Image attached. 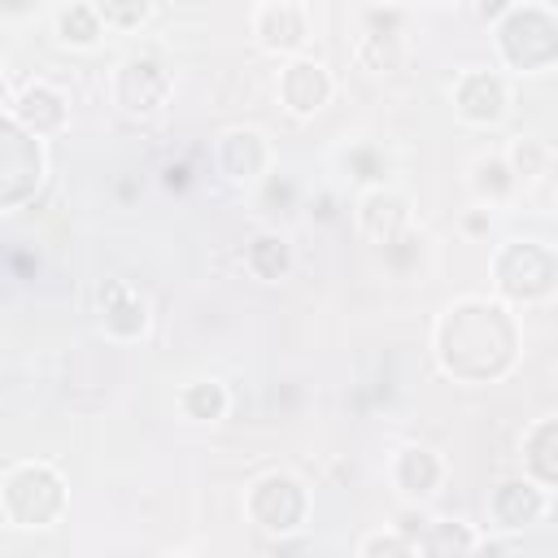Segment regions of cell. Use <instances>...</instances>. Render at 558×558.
<instances>
[{
  "mask_svg": "<svg viewBox=\"0 0 558 558\" xmlns=\"http://www.w3.org/2000/svg\"><path fill=\"white\" fill-rule=\"evenodd\" d=\"M523 475H532L536 484L554 488L558 484V418L545 414L523 432Z\"/></svg>",
  "mask_w": 558,
  "mask_h": 558,
  "instance_id": "ac0fdd59",
  "label": "cell"
},
{
  "mask_svg": "<svg viewBox=\"0 0 558 558\" xmlns=\"http://www.w3.org/2000/svg\"><path fill=\"white\" fill-rule=\"evenodd\" d=\"M52 35H57V44H65V48H74V52H92V48L100 44L105 26H100L92 0H65V4L52 13Z\"/></svg>",
  "mask_w": 558,
  "mask_h": 558,
  "instance_id": "d6986e66",
  "label": "cell"
},
{
  "mask_svg": "<svg viewBox=\"0 0 558 558\" xmlns=\"http://www.w3.org/2000/svg\"><path fill=\"white\" fill-rule=\"evenodd\" d=\"M418 554H475L488 549V536H480L462 519H423V532H414Z\"/></svg>",
  "mask_w": 558,
  "mask_h": 558,
  "instance_id": "ffe728a7",
  "label": "cell"
},
{
  "mask_svg": "<svg viewBox=\"0 0 558 558\" xmlns=\"http://www.w3.org/2000/svg\"><path fill=\"white\" fill-rule=\"evenodd\" d=\"M105 31H140L153 17V0H92Z\"/></svg>",
  "mask_w": 558,
  "mask_h": 558,
  "instance_id": "d4e9b609",
  "label": "cell"
},
{
  "mask_svg": "<svg viewBox=\"0 0 558 558\" xmlns=\"http://www.w3.org/2000/svg\"><path fill=\"white\" fill-rule=\"evenodd\" d=\"M0 514L9 527L39 532L65 514V480L52 462L26 458L0 475Z\"/></svg>",
  "mask_w": 558,
  "mask_h": 558,
  "instance_id": "7a4b0ae2",
  "label": "cell"
},
{
  "mask_svg": "<svg viewBox=\"0 0 558 558\" xmlns=\"http://www.w3.org/2000/svg\"><path fill=\"white\" fill-rule=\"evenodd\" d=\"M514 187L519 183H514V174H510V166H506L501 153H484V157L471 161V196H475V205L497 209V205L510 201Z\"/></svg>",
  "mask_w": 558,
  "mask_h": 558,
  "instance_id": "44dd1931",
  "label": "cell"
},
{
  "mask_svg": "<svg viewBox=\"0 0 558 558\" xmlns=\"http://www.w3.org/2000/svg\"><path fill=\"white\" fill-rule=\"evenodd\" d=\"M449 105L466 126H497L510 113V83L497 70H458L449 83Z\"/></svg>",
  "mask_w": 558,
  "mask_h": 558,
  "instance_id": "52a82bcc",
  "label": "cell"
},
{
  "mask_svg": "<svg viewBox=\"0 0 558 558\" xmlns=\"http://www.w3.org/2000/svg\"><path fill=\"white\" fill-rule=\"evenodd\" d=\"M170 87H174V78L166 70V61L153 57V52H131L109 74V100L126 118H153V113H161L166 100H170Z\"/></svg>",
  "mask_w": 558,
  "mask_h": 558,
  "instance_id": "8992f818",
  "label": "cell"
},
{
  "mask_svg": "<svg viewBox=\"0 0 558 558\" xmlns=\"http://www.w3.org/2000/svg\"><path fill=\"white\" fill-rule=\"evenodd\" d=\"M275 96H279V105H283L292 118H314V113H323V109L331 105L336 78H331V70H327L323 61L296 52V57H288V61L279 65V74H275Z\"/></svg>",
  "mask_w": 558,
  "mask_h": 558,
  "instance_id": "ba28073f",
  "label": "cell"
},
{
  "mask_svg": "<svg viewBox=\"0 0 558 558\" xmlns=\"http://www.w3.org/2000/svg\"><path fill=\"white\" fill-rule=\"evenodd\" d=\"M357 554L362 558H410V554H418V545H414V536H405L401 527H375V532H366L362 541H357Z\"/></svg>",
  "mask_w": 558,
  "mask_h": 558,
  "instance_id": "484cf974",
  "label": "cell"
},
{
  "mask_svg": "<svg viewBox=\"0 0 558 558\" xmlns=\"http://www.w3.org/2000/svg\"><path fill=\"white\" fill-rule=\"evenodd\" d=\"M0 170H9L22 187H39V179H44V144H39V135L22 131L4 113H0ZM0 201H4V187H0ZM4 209H9V201H4Z\"/></svg>",
  "mask_w": 558,
  "mask_h": 558,
  "instance_id": "2e32d148",
  "label": "cell"
},
{
  "mask_svg": "<svg viewBox=\"0 0 558 558\" xmlns=\"http://www.w3.org/2000/svg\"><path fill=\"white\" fill-rule=\"evenodd\" d=\"M432 344H436V362L445 375L484 384V379H497L514 366L519 327L501 301L462 296V301H449L440 310Z\"/></svg>",
  "mask_w": 558,
  "mask_h": 558,
  "instance_id": "6da1fadb",
  "label": "cell"
},
{
  "mask_svg": "<svg viewBox=\"0 0 558 558\" xmlns=\"http://www.w3.org/2000/svg\"><path fill=\"white\" fill-rule=\"evenodd\" d=\"M292 244L283 231H257L248 235L244 244V270L257 279V283H283L292 275Z\"/></svg>",
  "mask_w": 558,
  "mask_h": 558,
  "instance_id": "e0dca14e",
  "label": "cell"
},
{
  "mask_svg": "<svg viewBox=\"0 0 558 558\" xmlns=\"http://www.w3.org/2000/svg\"><path fill=\"white\" fill-rule=\"evenodd\" d=\"M493 44H497L501 65H510L519 74H541L558 57V22L545 4L510 0L506 13L493 22Z\"/></svg>",
  "mask_w": 558,
  "mask_h": 558,
  "instance_id": "3957f363",
  "label": "cell"
},
{
  "mask_svg": "<svg viewBox=\"0 0 558 558\" xmlns=\"http://www.w3.org/2000/svg\"><path fill=\"white\" fill-rule=\"evenodd\" d=\"M244 519L266 536H292L310 519V488L292 471H262L244 488Z\"/></svg>",
  "mask_w": 558,
  "mask_h": 558,
  "instance_id": "5b68a950",
  "label": "cell"
},
{
  "mask_svg": "<svg viewBox=\"0 0 558 558\" xmlns=\"http://www.w3.org/2000/svg\"><path fill=\"white\" fill-rule=\"evenodd\" d=\"M96 323H100V331L109 340L131 344V340H140L148 331L153 305H148V296L131 279H105L96 288Z\"/></svg>",
  "mask_w": 558,
  "mask_h": 558,
  "instance_id": "9c48e42d",
  "label": "cell"
},
{
  "mask_svg": "<svg viewBox=\"0 0 558 558\" xmlns=\"http://www.w3.org/2000/svg\"><path fill=\"white\" fill-rule=\"evenodd\" d=\"M488 231H493V209H488V205H471V209L462 214V235L480 240V235H488Z\"/></svg>",
  "mask_w": 558,
  "mask_h": 558,
  "instance_id": "4316f807",
  "label": "cell"
},
{
  "mask_svg": "<svg viewBox=\"0 0 558 558\" xmlns=\"http://www.w3.org/2000/svg\"><path fill=\"white\" fill-rule=\"evenodd\" d=\"M35 9V0H0V17H26Z\"/></svg>",
  "mask_w": 558,
  "mask_h": 558,
  "instance_id": "83f0119b",
  "label": "cell"
},
{
  "mask_svg": "<svg viewBox=\"0 0 558 558\" xmlns=\"http://www.w3.org/2000/svg\"><path fill=\"white\" fill-rule=\"evenodd\" d=\"M449 475V462L432 449V445H401L392 458H388V484L397 488V497L405 506H423L440 493Z\"/></svg>",
  "mask_w": 558,
  "mask_h": 558,
  "instance_id": "8fae6325",
  "label": "cell"
},
{
  "mask_svg": "<svg viewBox=\"0 0 558 558\" xmlns=\"http://www.w3.org/2000/svg\"><path fill=\"white\" fill-rule=\"evenodd\" d=\"M214 166L231 179V183H257L270 174L275 166V148L266 140L262 126H227L214 140Z\"/></svg>",
  "mask_w": 558,
  "mask_h": 558,
  "instance_id": "30bf717a",
  "label": "cell"
},
{
  "mask_svg": "<svg viewBox=\"0 0 558 558\" xmlns=\"http://www.w3.org/2000/svg\"><path fill=\"white\" fill-rule=\"evenodd\" d=\"M353 61H357L362 70H371V74L397 70V65H401V39H397V31H379V26L362 31L357 44H353Z\"/></svg>",
  "mask_w": 558,
  "mask_h": 558,
  "instance_id": "cb8c5ba5",
  "label": "cell"
},
{
  "mask_svg": "<svg viewBox=\"0 0 558 558\" xmlns=\"http://www.w3.org/2000/svg\"><path fill=\"white\" fill-rule=\"evenodd\" d=\"M9 118H13L22 131H31V135L52 140V135H61L65 122H70V100H65V92H57L52 83L35 78V83H26L22 92H13Z\"/></svg>",
  "mask_w": 558,
  "mask_h": 558,
  "instance_id": "9a60e30c",
  "label": "cell"
},
{
  "mask_svg": "<svg viewBox=\"0 0 558 558\" xmlns=\"http://www.w3.org/2000/svg\"><path fill=\"white\" fill-rule=\"evenodd\" d=\"M375 9H397V4H405V0H371Z\"/></svg>",
  "mask_w": 558,
  "mask_h": 558,
  "instance_id": "f546056e",
  "label": "cell"
},
{
  "mask_svg": "<svg viewBox=\"0 0 558 558\" xmlns=\"http://www.w3.org/2000/svg\"><path fill=\"white\" fill-rule=\"evenodd\" d=\"M549 514V488L536 484L532 475H510L497 480L488 493V519L497 532H523Z\"/></svg>",
  "mask_w": 558,
  "mask_h": 558,
  "instance_id": "4fadbf2b",
  "label": "cell"
},
{
  "mask_svg": "<svg viewBox=\"0 0 558 558\" xmlns=\"http://www.w3.org/2000/svg\"><path fill=\"white\" fill-rule=\"evenodd\" d=\"M353 222H357V231H362L371 244L392 248L401 235H410V222H414V214H410V196H401V192L388 187V183L362 187L357 209H353Z\"/></svg>",
  "mask_w": 558,
  "mask_h": 558,
  "instance_id": "7c38bea8",
  "label": "cell"
},
{
  "mask_svg": "<svg viewBox=\"0 0 558 558\" xmlns=\"http://www.w3.org/2000/svg\"><path fill=\"white\" fill-rule=\"evenodd\" d=\"M554 279H558V262L554 248L541 240H510L493 253V288L514 305L545 301L554 292Z\"/></svg>",
  "mask_w": 558,
  "mask_h": 558,
  "instance_id": "277c9868",
  "label": "cell"
},
{
  "mask_svg": "<svg viewBox=\"0 0 558 558\" xmlns=\"http://www.w3.org/2000/svg\"><path fill=\"white\" fill-rule=\"evenodd\" d=\"M9 105H13V87H9V74L0 70V113H4Z\"/></svg>",
  "mask_w": 558,
  "mask_h": 558,
  "instance_id": "f1b7e54d",
  "label": "cell"
},
{
  "mask_svg": "<svg viewBox=\"0 0 558 558\" xmlns=\"http://www.w3.org/2000/svg\"><path fill=\"white\" fill-rule=\"evenodd\" d=\"M179 410L192 423H222L227 410H231V392H227L222 379H192L179 392Z\"/></svg>",
  "mask_w": 558,
  "mask_h": 558,
  "instance_id": "7402d4cb",
  "label": "cell"
},
{
  "mask_svg": "<svg viewBox=\"0 0 558 558\" xmlns=\"http://www.w3.org/2000/svg\"><path fill=\"white\" fill-rule=\"evenodd\" d=\"M248 31H253L262 52L296 57L305 48V39H310V17H305L301 0H292V4H253Z\"/></svg>",
  "mask_w": 558,
  "mask_h": 558,
  "instance_id": "5bb4252c",
  "label": "cell"
},
{
  "mask_svg": "<svg viewBox=\"0 0 558 558\" xmlns=\"http://www.w3.org/2000/svg\"><path fill=\"white\" fill-rule=\"evenodd\" d=\"M501 157H506L514 183H541L549 174V166H554V148L541 135H514Z\"/></svg>",
  "mask_w": 558,
  "mask_h": 558,
  "instance_id": "603a6c76",
  "label": "cell"
},
{
  "mask_svg": "<svg viewBox=\"0 0 558 558\" xmlns=\"http://www.w3.org/2000/svg\"><path fill=\"white\" fill-rule=\"evenodd\" d=\"M253 4H292V0H253Z\"/></svg>",
  "mask_w": 558,
  "mask_h": 558,
  "instance_id": "4dcf8cb0",
  "label": "cell"
}]
</instances>
